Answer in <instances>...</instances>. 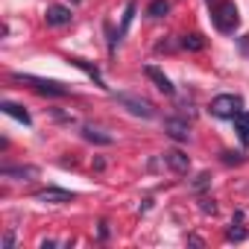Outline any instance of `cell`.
I'll return each instance as SVG.
<instances>
[{
  "label": "cell",
  "instance_id": "1",
  "mask_svg": "<svg viewBox=\"0 0 249 249\" xmlns=\"http://www.w3.org/2000/svg\"><path fill=\"white\" fill-rule=\"evenodd\" d=\"M211 18H214V27H217L220 33H234L237 24H240L237 6L231 3V0H223V3H217L214 12H211Z\"/></svg>",
  "mask_w": 249,
  "mask_h": 249
},
{
  "label": "cell",
  "instance_id": "2",
  "mask_svg": "<svg viewBox=\"0 0 249 249\" xmlns=\"http://www.w3.org/2000/svg\"><path fill=\"white\" fill-rule=\"evenodd\" d=\"M117 103L126 108L129 114H135V117H144V120L156 117V106H153L150 100H144V97H135V94H117Z\"/></svg>",
  "mask_w": 249,
  "mask_h": 249
},
{
  "label": "cell",
  "instance_id": "3",
  "mask_svg": "<svg viewBox=\"0 0 249 249\" xmlns=\"http://www.w3.org/2000/svg\"><path fill=\"white\" fill-rule=\"evenodd\" d=\"M243 108V100L237 94H220L211 100V114L214 117H234Z\"/></svg>",
  "mask_w": 249,
  "mask_h": 249
},
{
  "label": "cell",
  "instance_id": "4",
  "mask_svg": "<svg viewBox=\"0 0 249 249\" xmlns=\"http://www.w3.org/2000/svg\"><path fill=\"white\" fill-rule=\"evenodd\" d=\"M15 79L18 82H30L38 94H50V97H65L68 94V88L62 85V82H53V79H41V76H24V73H15Z\"/></svg>",
  "mask_w": 249,
  "mask_h": 249
},
{
  "label": "cell",
  "instance_id": "5",
  "mask_svg": "<svg viewBox=\"0 0 249 249\" xmlns=\"http://www.w3.org/2000/svg\"><path fill=\"white\" fill-rule=\"evenodd\" d=\"M164 164H167L173 173H188V170H191V159H188L182 150H167V153H164Z\"/></svg>",
  "mask_w": 249,
  "mask_h": 249
},
{
  "label": "cell",
  "instance_id": "6",
  "mask_svg": "<svg viewBox=\"0 0 249 249\" xmlns=\"http://www.w3.org/2000/svg\"><path fill=\"white\" fill-rule=\"evenodd\" d=\"M164 132H167L173 141H188L191 126H188L185 120H179V117H170V120H164Z\"/></svg>",
  "mask_w": 249,
  "mask_h": 249
},
{
  "label": "cell",
  "instance_id": "7",
  "mask_svg": "<svg viewBox=\"0 0 249 249\" xmlns=\"http://www.w3.org/2000/svg\"><path fill=\"white\" fill-rule=\"evenodd\" d=\"M71 18H73V15H71V9H68V6H50V9H47V15H44V21H47L50 27H68V24H71Z\"/></svg>",
  "mask_w": 249,
  "mask_h": 249
},
{
  "label": "cell",
  "instance_id": "8",
  "mask_svg": "<svg viewBox=\"0 0 249 249\" xmlns=\"http://www.w3.org/2000/svg\"><path fill=\"white\" fill-rule=\"evenodd\" d=\"M36 199H38V202H50V205H62V202H71V199H73V194L59 191V188H47V191L36 194Z\"/></svg>",
  "mask_w": 249,
  "mask_h": 249
},
{
  "label": "cell",
  "instance_id": "9",
  "mask_svg": "<svg viewBox=\"0 0 249 249\" xmlns=\"http://www.w3.org/2000/svg\"><path fill=\"white\" fill-rule=\"evenodd\" d=\"M0 173H3L6 179H24V182L38 179V167H33V164H24V167H3Z\"/></svg>",
  "mask_w": 249,
  "mask_h": 249
},
{
  "label": "cell",
  "instance_id": "10",
  "mask_svg": "<svg viewBox=\"0 0 249 249\" xmlns=\"http://www.w3.org/2000/svg\"><path fill=\"white\" fill-rule=\"evenodd\" d=\"M147 76L156 82V88H159L161 94H167V97H170V94L176 91V88H173V82H170V79H167V76H164V73H161L156 65H150V68H147Z\"/></svg>",
  "mask_w": 249,
  "mask_h": 249
},
{
  "label": "cell",
  "instance_id": "11",
  "mask_svg": "<svg viewBox=\"0 0 249 249\" xmlns=\"http://www.w3.org/2000/svg\"><path fill=\"white\" fill-rule=\"evenodd\" d=\"M0 111H3V114H9V117H15L18 123H24V126H30V114L24 111V106H18V103H9V100H3V103H0Z\"/></svg>",
  "mask_w": 249,
  "mask_h": 249
},
{
  "label": "cell",
  "instance_id": "12",
  "mask_svg": "<svg viewBox=\"0 0 249 249\" xmlns=\"http://www.w3.org/2000/svg\"><path fill=\"white\" fill-rule=\"evenodd\" d=\"M71 65H76V68H82V71H85V73H88V76H91V79H94V82H97L100 88H106V82H103V76H100V71H97L94 65H88L85 59H71Z\"/></svg>",
  "mask_w": 249,
  "mask_h": 249
},
{
  "label": "cell",
  "instance_id": "13",
  "mask_svg": "<svg viewBox=\"0 0 249 249\" xmlns=\"http://www.w3.org/2000/svg\"><path fill=\"white\" fill-rule=\"evenodd\" d=\"M234 129L240 132L243 141H249V111H237L234 114Z\"/></svg>",
  "mask_w": 249,
  "mask_h": 249
},
{
  "label": "cell",
  "instance_id": "14",
  "mask_svg": "<svg viewBox=\"0 0 249 249\" xmlns=\"http://www.w3.org/2000/svg\"><path fill=\"white\" fill-rule=\"evenodd\" d=\"M82 138H85V141H91V144H111V135H103L100 129H91V126H85V129H82Z\"/></svg>",
  "mask_w": 249,
  "mask_h": 249
},
{
  "label": "cell",
  "instance_id": "15",
  "mask_svg": "<svg viewBox=\"0 0 249 249\" xmlns=\"http://www.w3.org/2000/svg\"><path fill=\"white\" fill-rule=\"evenodd\" d=\"M167 12H170V3H167V0H153L150 9H147V15H150V18H164Z\"/></svg>",
  "mask_w": 249,
  "mask_h": 249
},
{
  "label": "cell",
  "instance_id": "16",
  "mask_svg": "<svg viewBox=\"0 0 249 249\" xmlns=\"http://www.w3.org/2000/svg\"><path fill=\"white\" fill-rule=\"evenodd\" d=\"M182 47H188V50H202V47H205V38L196 36V33H194V36H185V38H182Z\"/></svg>",
  "mask_w": 249,
  "mask_h": 249
},
{
  "label": "cell",
  "instance_id": "17",
  "mask_svg": "<svg viewBox=\"0 0 249 249\" xmlns=\"http://www.w3.org/2000/svg\"><path fill=\"white\" fill-rule=\"evenodd\" d=\"M132 15H135V3H129V6H126V15H123V27H120V33H126V30H129Z\"/></svg>",
  "mask_w": 249,
  "mask_h": 249
},
{
  "label": "cell",
  "instance_id": "18",
  "mask_svg": "<svg viewBox=\"0 0 249 249\" xmlns=\"http://www.w3.org/2000/svg\"><path fill=\"white\" fill-rule=\"evenodd\" d=\"M226 237H229V240H243V237H246V231L237 226V229H229V231H226Z\"/></svg>",
  "mask_w": 249,
  "mask_h": 249
},
{
  "label": "cell",
  "instance_id": "19",
  "mask_svg": "<svg viewBox=\"0 0 249 249\" xmlns=\"http://www.w3.org/2000/svg\"><path fill=\"white\" fill-rule=\"evenodd\" d=\"M3 246H6V249H9V246H15V234H12V231L3 237Z\"/></svg>",
  "mask_w": 249,
  "mask_h": 249
}]
</instances>
